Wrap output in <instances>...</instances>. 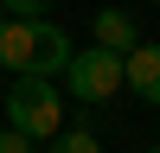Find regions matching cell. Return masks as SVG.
Masks as SVG:
<instances>
[{"label": "cell", "mask_w": 160, "mask_h": 153, "mask_svg": "<svg viewBox=\"0 0 160 153\" xmlns=\"http://www.w3.org/2000/svg\"><path fill=\"white\" fill-rule=\"evenodd\" d=\"M7 128H19L26 140H51L64 128V89L58 76H13L7 89Z\"/></svg>", "instance_id": "cell-1"}, {"label": "cell", "mask_w": 160, "mask_h": 153, "mask_svg": "<svg viewBox=\"0 0 160 153\" xmlns=\"http://www.w3.org/2000/svg\"><path fill=\"white\" fill-rule=\"evenodd\" d=\"M64 89H71L77 102H109V96H122V58L102 51V45L71 51V64H64Z\"/></svg>", "instance_id": "cell-2"}, {"label": "cell", "mask_w": 160, "mask_h": 153, "mask_svg": "<svg viewBox=\"0 0 160 153\" xmlns=\"http://www.w3.org/2000/svg\"><path fill=\"white\" fill-rule=\"evenodd\" d=\"M122 89H128V96H141L148 109H160V45L141 38V45L122 58Z\"/></svg>", "instance_id": "cell-3"}, {"label": "cell", "mask_w": 160, "mask_h": 153, "mask_svg": "<svg viewBox=\"0 0 160 153\" xmlns=\"http://www.w3.org/2000/svg\"><path fill=\"white\" fill-rule=\"evenodd\" d=\"M64 64H71V38H64V26L32 19V70H26V76H64Z\"/></svg>", "instance_id": "cell-4"}, {"label": "cell", "mask_w": 160, "mask_h": 153, "mask_svg": "<svg viewBox=\"0 0 160 153\" xmlns=\"http://www.w3.org/2000/svg\"><path fill=\"white\" fill-rule=\"evenodd\" d=\"M0 70H32V19H0Z\"/></svg>", "instance_id": "cell-5"}, {"label": "cell", "mask_w": 160, "mask_h": 153, "mask_svg": "<svg viewBox=\"0 0 160 153\" xmlns=\"http://www.w3.org/2000/svg\"><path fill=\"white\" fill-rule=\"evenodd\" d=\"M90 45H102V51H115V58H128V51L141 45V32H135V19H128L122 7H102L96 13V38Z\"/></svg>", "instance_id": "cell-6"}, {"label": "cell", "mask_w": 160, "mask_h": 153, "mask_svg": "<svg viewBox=\"0 0 160 153\" xmlns=\"http://www.w3.org/2000/svg\"><path fill=\"white\" fill-rule=\"evenodd\" d=\"M45 153H102V140L90 134V128H58V134L45 140Z\"/></svg>", "instance_id": "cell-7"}, {"label": "cell", "mask_w": 160, "mask_h": 153, "mask_svg": "<svg viewBox=\"0 0 160 153\" xmlns=\"http://www.w3.org/2000/svg\"><path fill=\"white\" fill-rule=\"evenodd\" d=\"M45 7H58V0H7V19H45Z\"/></svg>", "instance_id": "cell-8"}, {"label": "cell", "mask_w": 160, "mask_h": 153, "mask_svg": "<svg viewBox=\"0 0 160 153\" xmlns=\"http://www.w3.org/2000/svg\"><path fill=\"white\" fill-rule=\"evenodd\" d=\"M0 153H32V140H26L19 128H0Z\"/></svg>", "instance_id": "cell-9"}, {"label": "cell", "mask_w": 160, "mask_h": 153, "mask_svg": "<svg viewBox=\"0 0 160 153\" xmlns=\"http://www.w3.org/2000/svg\"><path fill=\"white\" fill-rule=\"evenodd\" d=\"M0 19H7V0H0Z\"/></svg>", "instance_id": "cell-10"}, {"label": "cell", "mask_w": 160, "mask_h": 153, "mask_svg": "<svg viewBox=\"0 0 160 153\" xmlns=\"http://www.w3.org/2000/svg\"><path fill=\"white\" fill-rule=\"evenodd\" d=\"M148 153H160V147H148Z\"/></svg>", "instance_id": "cell-11"}]
</instances>
